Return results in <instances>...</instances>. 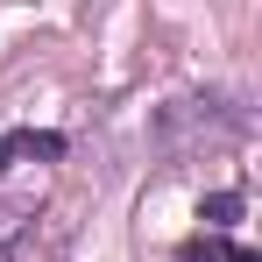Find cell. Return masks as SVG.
Returning <instances> with one entry per match:
<instances>
[{"instance_id": "cell-1", "label": "cell", "mask_w": 262, "mask_h": 262, "mask_svg": "<svg viewBox=\"0 0 262 262\" xmlns=\"http://www.w3.org/2000/svg\"><path fill=\"white\" fill-rule=\"evenodd\" d=\"M248 128H255V114L234 92H191V99H170L156 114V149L184 156L191 142H248Z\"/></svg>"}, {"instance_id": "cell-2", "label": "cell", "mask_w": 262, "mask_h": 262, "mask_svg": "<svg viewBox=\"0 0 262 262\" xmlns=\"http://www.w3.org/2000/svg\"><path fill=\"white\" fill-rule=\"evenodd\" d=\"M71 149V135H57V128H0V170L14 163V156H43V163H57Z\"/></svg>"}, {"instance_id": "cell-3", "label": "cell", "mask_w": 262, "mask_h": 262, "mask_svg": "<svg viewBox=\"0 0 262 262\" xmlns=\"http://www.w3.org/2000/svg\"><path fill=\"white\" fill-rule=\"evenodd\" d=\"M177 262H262L248 241H234V234H191L184 248H177Z\"/></svg>"}, {"instance_id": "cell-4", "label": "cell", "mask_w": 262, "mask_h": 262, "mask_svg": "<svg viewBox=\"0 0 262 262\" xmlns=\"http://www.w3.org/2000/svg\"><path fill=\"white\" fill-rule=\"evenodd\" d=\"M29 220H36V206H0V262H21V248H29Z\"/></svg>"}, {"instance_id": "cell-5", "label": "cell", "mask_w": 262, "mask_h": 262, "mask_svg": "<svg viewBox=\"0 0 262 262\" xmlns=\"http://www.w3.org/2000/svg\"><path fill=\"white\" fill-rule=\"evenodd\" d=\"M241 213V191H213L206 206H199V220H206V234H227V220Z\"/></svg>"}]
</instances>
